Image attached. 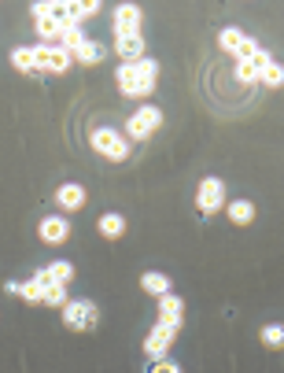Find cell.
<instances>
[{"mask_svg": "<svg viewBox=\"0 0 284 373\" xmlns=\"http://www.w3.org/2000/svg\"><path fill=\"white\" fill-rule=\"evenodd\" d=\"M173 340H178V329L155 322V325L148 329V336H144V355H148L151 362H155V358H167V351L173 347Z\"/></svg>", "mask_w": 284, "mask_h": 373, "instance_id": "obj_7", "label": "cell"}, {"mask_svg": "<svg viewBox=\"0 0 284 373\" xmlns=\"http://www.w3.org/2000/svg\"><path fill=\"white\" fill-rule=\"evenodd\" d=\"M34 63L37 74H67L74 67V56L63 52L59 45H34Z\"/></svg>", "mask_w": 284, "mask_h": 373, "instance_id": "obj_6", "label": "cell"}, {"mask_svg": "<svg viewBox=\"0 0 284 373\" xmlns=\"http://www.w3.org/2000/svg\"><path fill=\"white\" fill-rule=\"evenodd\" d=\"M37 233H41L45 244H67L70 240V222H67V215H48V218H41Z\"/></svg>", "mask_w": 284, "mask_h": 373, "instance_id": "obj_10", "label": "cell"}, {"mask_svg": "<svg viewBox=\"0 0 284 373\" xmlns=\"http://www.w3.org/2000/svg\"><path fill=\"white\" fill-rule=\"evenodd\" d=\"M115 82H118V89H122L126 97L148 100L151 93H155V82H159V63L151 56H140L137 63H118Z\"/></svg>", "mask_w": 284, "mask_h": 373, "instance_id": "obj_1", "label": "cell"}, {"mask_svg": "<svg viewBox=\"0 0 284 373\" xmlns=\"http://www.w3.org/2000/svg\"><path fill=\"white\" fill-rule=\"evenodd\" d=\"M140 289H144L148 296H155V300H162V296H170V292H173V285H170V277H167V274L148 270V274H140Z\"/></svg>", "mask_w": 284, "mask_h": 373, "instance_id": "obj_14", "label": "cell"}, {"mask_svg": "<svg viewBox=\"0 0 284 373\" xmlns=\"http://www.w3.org/2000/svg\"><path fill=\"white\" fill-rule=\"evenodd\" d=\"M85 200H89V193H85L82 181H63V185L56 189V204H59L63 215H74V211H82Z\"/></svg>", "mask_w": 284, "mask_h": 373, "instance_id": "obj_9", "label": "cell"}, {"mask_svg": "<svg viewBox=\"0 0 284 373\" xmlns=\"http://www.w3.org/2000/svg\"><path fill=\"white\" fill-rule=\"evenodd\" d=\"M63 325L74 329V333H85V329H96L100 325V307L93 300H70L63 307Z\"/></svg>", "mask_w": 284, "mask_h": 373, "instance_id": "obj_4", "label": "cell"}, {"mask_svg": "<svg viewBox=\"0 0 284 373\" xmlns=\"http://www.w3.org/2000/svg\"><path fill=\"white\" fill-rule=\"evenodd\" d=\"M162 126V111L155 104H140V108L126 119V141H148Z\"/></svg>", "mask_w": 284, "mask_h": 373, "instance_id": "obj_3", "label": "cell"}, {"mask_svg": "<svg viewBox=\"0 0 284 373\" xmlns=\"http://www.w3.org/2000/svg\"><path fill=\"white\" fill-rule=\"evenodd\" d=\"M258 336H262V344H266V347H284V325H266Z\"/></svg>", "mask_w": 284, "mask_h": 373, "instance_id": "obj_26", "label": "cell"}, {"mask_svg": "<svg viewBox=\"0 0 284 373\" xmlns=\"http://www.w3.org/2000/svg\"><path fill=\"white\" fill-rule=\"evenodd\" d=\"M258 82L266 85V89H281V85H284V67H281L277 59H269L266 67H262V74H258Z\"/></svg>", "mask_w": 284, "mask_h": 373, "instance_id": "obj_22", "label": "cell"}, {"mask_svg": "<svg viewBox=\"0 0 284 373\" xmlns=\"http://www.w3.org/2000/svg\"><path fill=\"white\" fill-rule=\"evenodd\" d=\"M19 300H26V303H41V300H45V296H41V285L34 281V277H30V281H23V285H19Z\"/></svg>", "mask_w": 284, "mask_h": 373, "instance_id": "obj_25", "label": "cell"}, {"mask_svg": "<svg viewBox=\"0 0 284 373\" xmlns=\"http://www.w3.org/2000/svg\"><path fill=\"white\" fill-rule=\"evenodd\" d=\"M225 215L233 226H251L255 222V204L251 200H233V204H225Z\"/></svg>", "mask_w": 284, "mask_h": 373, "instance_id": "obj_16", "label": "cell"}, {"mask_svg": "<svg viewBox=\"0 0 284 373\" xmlns=\"http://www.w3.org/2000/svg\"><path fill=\"white\" fill-rule=\"evenodd\" d=\"M148 373H181V366H178V362H170V358H155L148 366Z\"/></svg>", "mask_w": 284, "mask_h": 373, "instance_id": "obj_27", "label": "cell"}, {"mask_svg": "<svg viewBox=\"0 0 284 373\" xmlns=\"http://www.w3.org/2000/svg\"><path fill=\"white\" fill-rule=\"evenodd\" d=\"M244 41H247V34L240 26H225L222 34H218V45H222V52H229V56H240V48H244Z\"/></svg>", "mask_w": 284, "mask_h": 373, "instance_id": "obj_17", "label": "cell"}, {"mask_svg": "<svg viewBox=\"0 0 284 373\" xmlns=\"http://www.w3.org/2000/svg\"><path fill=\"white\" fill-rule=\"evenodd\" d=\"M41 296H45V300H41L45 307H67V303H70V296H67V285H52V289H45Z\"/></svg>", "mask_w": 284, "mask_h": 373, "instance_id": "obj_24", "label": "cell"}, {"mask_svg": "<svg viewBox=\"0 0 284 373\" xmlns=\"http://www.w3.org/2000/svg\"><path fill=\"white\" fill-rule=\"evenodd\" d=\"M104 59V45L100 41H85V45L74 52V63H82V67H100Z\"/></svg>", "mask_w": 284, "mask_h": 373, "instance_id": "obj_19", "label": "cell"}, {"mask_svg": "<svg viewBox=\"0 0 284 373\" xmlns=\"http://www.w3.org/2000/svg\"><path fill=\"white\" fill-rule=\"evenodd\" d=\"M96 229H100V237L118 240V237H126V218L118 215V211H107V215H100V222H96Z\"/></svg>", "mask_w": 284, "mask_h": 373, "instance_id": "obj_15", "label": "cell"}, {"mask_svg": "<svg viewBox=\"0 0 284 373\" xmlns=\"http://www.w3.org/2000/svg\"><path fill=\"white\" fill-rule=\"evenodd\" d=\"M12 67H15L19 74H37L34 45H19V48H12Z\"/></svg>", "mask_w": 284, "mask_h": 373, "instance_id": "obj_20", "label": "cell"}, {"mask_svg": "<svg viewBox=\"0 0 284 373\" xmlns=\"http://www.w3.org/2000/svg\"><path fill=\"white\" fill-rule=\"evenodd\" d=\"M48 274H52V281H56V285H70L74 281V262H67V259L48 262Z\"/></svg>", "mask_w": 284, "mask_h": 373, "instance_id": "obj_23", "label": "cell"}, {"mask_svg": "<svg viewBox=\"0 0 284 373\" xmlns=\"http://www.w3.org/2000/svg\"><path fill=\"white\" fill-rule=\"evenodd\" d=\"M266 63H269V52H262V56H255V59H236V67H233V70H236V82H244V85H255Z\"/></svg>", "mask_w": 284, "mask_h": 373, "instance_id": "obj_13", "label": "cell"}, {"mask_svg": "<svg viewBox=\"0 0 284 373\" xmlns=\"http://www.w3.org/2000/svg\"><path fill=\"white\" fill-rule=\"evenodd\" d=\"M89 144L96 155L111 159V163H122V159H129V141L118 130H111V126H96V130L89 133Z\"/></svg>", "mask_w": 284, "mask_h": 373, "instance_id": "obj_2", "label": "cell"}, {"mask_svg": "<svg viewBox=\"0 0 284 373\" xmlns=\"http://www.w3.org/2000/svg\"><path fill=\"white\" fill-rule=\"evenodd\" d=\"M196 211H200V215H218V211H225L222 178H203L200 185H196Z\"/></svg>", "mask_w": 284, "mask_h": 373, "instance_id": "obj_5", "label": "cell"}, {"mask_svg": "<svg viewBox=\"0 0 284 373\" xmlns=\"http://www.w3.org/2000/svg\"><path fill=\"white\" fill-rule=\"evenodd\" d=\"M155 322H162V325H170V329H181L184 325V300L181 296H162L159 300V318Z\"/></svg>", "mask_w": 284, "mask_h": 373, "instance_id": "obj_11", "label": "cell"}, {"mask_svg": "<svg viewBox=\"0 0 284 373\" xmlns=\"http://www.w3.org/2000/svg\"><path fill=\"white\" fill-rule=\"evenodd\" d=\"M85 41H89V37H85V30L82 26H63V34H59V48L63 52H70V56H74V52H78L82 45H85Z\"/></svg>", "mask_w": 284, "mask_h": 373, "instance_id": "obj_21", "label": "cell"}, {"mask_svg": "<svg viewBox=\"0 0 284 373\" xmlns=\"http://www.w3.org/2000/svg\"><path fill=\"white\" fill-rule=\"evenodd\" d=\"M111 26H115V37H122V34H144V12H140L137 4H118L115 12H111Z\"/></svg>", "mask_w": 284, "mask_h": 373, "instance_id": "obj_8", "label": "cell"}, {"mask_svg": "<svg viewBox=\"0 0 284 373\" xmlns=\"http://www.w3.org/2000/svg\"><path fill=\"white\" fill-rule=\"evenodd\" d=\"M115 52L122 63H137L140 56H148V45H144V34H122L115 37Z\"/></svg>", "mask_w": 284, "mask_h": 373, "instance_id": "obj_12", "label": "cell"}, {"mask_svg": "<svg viewBox=\"0 0 284 373\" xmlns=\"http://www.w3.org/2000/svg\"><path fill=\"white\" fill-rule=\"evenodd\" d=\"M100 8H104L100 0H78V4H67V23H70V26H82V19L96 15Z\"/></svg>", "mask_w": 284, "mask_h": 373, "instance_id": "obj_18", "label": "cell"}]
</instances>
